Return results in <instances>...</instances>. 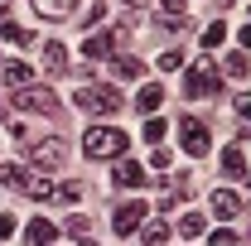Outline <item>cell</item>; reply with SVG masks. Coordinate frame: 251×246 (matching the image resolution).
I'll return each mask as SVG.
<instances>
[{"instance_id": "22", "label": "cell", "mask_w": 251, "mask_h": 246, "mask_svg": "<svg viewBox=\"0 0 251 246\" xmlns=\"http://www.w3.org/2000/svg\"><path fill=\"white\" fill-rule=\"evenodd\" d=\"M68 232H73L82 246H92V222H87V217H68Z\"/></svg>"}, {"instance_id": "24", "label": "cell", "mask_w": 251, "mask_h": 246, "mask_svg": "<svg viewBox=\"0 0 251 246\" xmlns=\"http://www.w3.org/2000/svg\"><path fill=\"white\" fill-rule=\"evenodd\" d=\"M222 39H227V25L218 20V25H208V29H203V49H218Z\"/></svg>"}, {"instance_id": "5", "label": "cell", "mask_w": 251, "mask_h": 246, "mask_svg": "<svg viewBox=\"0 0 251 246\" xmlns=\"http://www.w3.org/2000/svg\"><path fill=\"white\" fill-rule=\"evenodd\" d=\"M29 159H34V169H63L68 145L63 140H29Z\"/></svg>"}, {"instance_id": "31", "label": "cell", "mask_w": 251, "mask_h": 246, "mask_svg": "<svg viewBox=\"0 0 251 246\" xmlns=\"http://www.w3.org/2000/svg\"><path fill=\"white\" fill-rule=\"evenodd\" d=\"M10 237H15V217L0 213V242H10Z\"/></svg>"}, {"instance_id": "10", "label": "cell", "mask_w": 251, "mask_h": 246, "mask_svg": "<svg viewBox=\"0 0 251 246\" xmlns=\"http://www.w3.org/2000/svg\"><path fill=\"white\" fill-rule=\"evenodd\" d=\"M116 44H121V34H92V39H82V58H106Z\"/></svg>"}, {"instance_id": "12", "label": "cell", "mask_w": 251, "mask_h": 246, "mask_svg": "<svg viewBox=\"0 0 251 246\" xmlns=\"http://www.w3.org/2000/svg\"><path fill=\"white\" fill-rule=\"evenodd\" d=\"M29 242L34 246H53V242H58V227H53L49 217H34V222H29Z\"/></svg>"}, {"instance_id": "32", "label": "cell", "mask_w": 251, "mask_h": 246, "mask_svg": "<svg viewBox=\"0 0 251 246\" xmlns=\"http://www.w3.org/2000/svg\"><path fill=\"white\" fill-rule=\"evenodd\" d=\"M159 5L169 10V20H179V15H184V0H159Z\"/></svg>"}, {"instance_id": "33", "label": "cell", "mask_w": 251, "mask_h": 246, "mask_svg": "<svg viewBox=\"0 0 251 246\" xmlns=\"http://www.w3.org/2000/svg\"><path fill=\"white\" fill-rule=\"evenodd\" d=\"M237 111H242V121L251 125V97H237Z\"/></svg>"}, {"instance_id": "1", "label": "cell", "mask_w": 251, "mask_h": 246, "mask_svg": "<svg viewBox=\"0 0 251 246\" xmlns=\"http://www.w3.org/2000/svg\"><path fill=\"white\" fill-rule=\"evenodd\" d=\"M82 154L87 159H126V130H116V125H87Z\"/></svg>"}, {"instance_id": "23", "label": "cell", "mask_w": 251, "mask_h": 246, "mask_svg": "<svg viewBox=\"0 0 251 246\" xmlns=\"http://www.w3.org/2000/svg\"><path fill=\"white\" fill-rule=\"evenodd\" d=\"M155 68H159V73H179V68H184V53L169 49V53H159V58H155Z\"/></svg>"}, {"instance_id": "2", "label": "cell", "mask_w": 251, "mask_h": 246, "mask_svg": "<svg viewBox=\"0 0 251 246\" xmlns=\"http://www.w3.org/2000/svg\"><path fill=\"white\" fill-rule=\"evenodd\" d=\"M77 106L87 116H116V111H126V97L116 87H106V82H82L77 87Z\"/></svg>"}, {"instance_id": "11", "label": "cell", "mask_w": 251, "mask_h": 246, "mask_svg": "<svg viewBox=\"0 0 251 246\" xmlns=\"http://www.w3.org/2000/svg\"><path fill=\"white\" fill-rule=\"evenodd\" d=\"M116 184L121 188H140L145 184V169H140L135 159H116Z\"/></svg>"}, {"instance_id": "14", "label": "cell", "mask_w": 251, "mask_h": 246, "mask_svg": "<svg viewBox=\"0 0 251 246\" xmlns=\"http://www.w3.org/2000/svg\"><path fill=\"white\" fill-rule=\"evenodd\" d=\"M34 10H39L44 20H63V15L77 10V0H34Z\"/></svg>"}, {"instance_id": "21", "label": "cell", "mask_w": 251, "mask_h": 246, "mask_svg": "<svg viewBox=\"0 0 251 246\" xmlns=\"http://www.w3.org/2000/svg\"><path fill=\"white\" fill-rule=\"evenodd\" d=\"M25 179H29L25 164H5V169H0V184H5V188H25Z\"/></svg>"}, {"instance_id": "19", "label": "cell", "mask_w": 251, "mask_h": 246, "mask_svg": "<svg viewBox=\"0 0 251 246\" xmlns=\"http://www.w3.org/2000/svg\"><path fill=\"white\" fill-rule=\"evenodd\" d=\"M0 77H5V82H10V87H29V63H5V68H0Z\"/></svg>"}, {"instance_id": "9", "label": "cell", "mask_w": 251, "mask_h": 246, "mask_svg": "<svg viewBox=\"0 0 251 246\" xmlns=\"http://www.w3.org/2000/svg\"><path fill=\"white\" fill-rule=\"evenodd\" d=\"M159 106H164V87H159V82H145V87L135 92V111H145V116H155Z\"/></svg>"}, {"instance_id": "34", "label": "cell", "mask_w": 251, "mask_h": 246, "mask_svg": "<svg viewBox=\"0 0 251 246\" xmlns=\"http://www.w3.org/2000/svg\"><path fill=\"white\" fill-rule=\"evenodd\" d=\"M242 49L251 53V25H242Z\"/></svg>"}, {"instance_id": "17", "label": "cell", "mask_w": 251, "mask_h": 246, "mask_svg": "<svg viewBox=\"0 0 251 246\" xmlns=\"http://www.w3.org/2000/svg\"><path fill=\"white\" fill-rule=\"evenodd\" d=\"M222 169H227L232 179L247 174V154H242V145H227V150H222Z\"/></svg>"}, {"instance_id": "18", "label": "cell", "mask_w": 251, "mask_h": 246, "mask_svg": "<svg viewBox=\"0 0 251 246\" xmlns=\"http://www.w3.org/2000/svg\"><path fill=\"white\" fill-rule=\"evenodd\" d=\"M111 68H116V77H126V82H135V77H145V63L140 58H111Z\"/></svg>"}, {"instance_id": "29", "label": "cell", "mask_w": 251, "mask_h": 246, "mask_svg": "<svg viewBox=\"0 0 251 246\" xmlns=\"http://www.w3.org/2000/svg\"><path fill=\"white\" fill-rule=\"evenodd\" d=\"M208 246H237V232H227V227H218V232L208 237Z\"/></svg>"}, {"instance_id": "35", "label": "cell", "mask_w": 251, "mask_h": 246, "mask_svg": "<svg viewBox=\"0 0 251 246\" xmlns=\"http://www.w3.org/2000/svg\"><path fill=\"white\" fill-rule=\"evenodd\" d=\"M126 5H150V0H126Z\"/></svg>"}, {"instance_id": "13", "label": "cell", "mask_w": 251, "mask_h": 246, "mask_svg": "<svg viewBox=\"0 0 251 246\" xmlns=\"http://www.w3.org/2000/svg\"><path fill=\"white\" fill-rule=\"evenodd\" d=\"M222 73H227V77H237V82H247V77H251V58L237 49V53H227V58H222Z\"/></svg>"}, {"instance_id": "16", "label": "cell", "mask_w": 251, "mask_h": 246, "mask_svg": "<svg viewBox=\"0 0 251 246\" xmlns=\"http://www.w3.org/2000/svg\"><path fill=\"white\" fill-rule=\"evenodd\" d=\"M53 179H44V174H29V179H25V188H20V193H29V198H39V203H44V198H53Z\"/></svg>"}, {"instance_id": "20", "label": "cell", "mask_w": 251, "mask_h": 246, "mask_svg": "<svg viewBox=\"0 0 251 246\" xmlns=\"http://www.w3.org/2000/svg\"><path fill=\"white\" fill-rule=\"evenodd\" d=\"M140 237H145V246H164V242H169V222H159V217H155V222H145Z\"/></svg>"}, {"instance_id": "7", "label": "cell", "mask_w": 251, "mask_h": 246, "mask_svg": "<svg viewBox=\"0 0 251 246\" xmlns=\"http://www.w3.org/2000/svg\"><path fill=\"white\" fill-rule=\"evenodd\" d=\"M208 92H218V77L208 68H188L184 73V97H208Z\"/></svg>"}, {"instance_id": "28", "label": "cell", "mask_w": 251, "mask_h": 246, "mask_svg": "<svg viewBox=\"0 0 251 246\" xmlns=\"http://www.w3.org/2000/svg\"><path fill=\"white\" fill-rule=\"evenodd\" d=\"M145 140H164V121H159V116H150V121H145Z\"/></svg>"}, {"instance_id": "27", "label": "cell", "mask_w": 251, "mask_h": 246, "mask_svg": "<svg viewBox=\"0 0 251 246\" xmlns=\"http://www.w3.org/2000/svg\"><path fill=\"white\" fill-rule=\"evenodd\" d=\"M53 198H63V203H77V198H82V184H58V188H53Z\"/></svg>"}, {"instance_id": "26", "label": "cell", "mask_w": 251, "mask_h": 246, "mask_svg": "<svg viewBox=\"0 0 251 246\" xmlns=\"http://www.w3.org/2000/svg\"><path fill=\"white\" fill-rule=\"evenodd\" d=\"M5 39H10L15 49H25V44H29V29H25V25H5Z\"/></svg>"}, {"instance_id": "4", "label": "cell", "mask_w": 251, "mask_h": 246, "mask_svg": "<svg viewBox=\"0 0 251 246\" xmlns=\"http://www.w3.org/2000/svg\"><path fill=\"white\" fill-rule=\"evenodd\" d=\"M179 135H184V150L193 154V159H203V154L213 150V135H208V125L198 121V116H184V121H179Z\"/></svg>"}, {"instance_id": "25", "label": "cell", "mask_w": 251, "mask_h": 246, "mask_svg": "<svg viewBox=\"0 0 251 246\" xmlns=\"http://www.w3.org/2000/svg\"><path fill=\"white\" fill-rule=\"evenodd\" d=\"M179 232H184V237H203V213H188L184 222H179Z\"/></svg>"}, {"instance_id": "15", "label": "cell", "mask_w": 251, "mask_h": 246, "mask_svg": "<svg viewBox=\"0 0 251 246\" xmlns=\"http://www.w3.org/2000/svg\"><path fill=\"white\" fill-rule=\"evenodd\" d=\"M44 68H49V73H68V49L49 39V44H44Z\"/></svg>"}, {"instance_id": "3", "label": "cell", "mask_w": 251, "mask_h": 246, "mask_svg": "<svg viewBox=\"0 0 251 246\" xmlns=\"http://www.w3.org/2000/svg\"><path fill=\"white\" fill-rule=\"evenodd\" d=\"M15 106H20V111H39V116H53V111H58V97L49 92V87H20V92H15Z\"/></svg>"}, {"instance_id": "6", "label": "cell", "mask_w": 251, "mask_h": 246, "mask_svg": "<svg viewBox=\"0 0 251 246\" xmlns=\"http://www.w3.org/2000/svg\"><path fill=\"white\" fill-rule=\"evenodd\" d=\"M145 213H150V208H145V203H135V198H130V203H121V208L111 213V227H116V237H135V232L145 227Z\"/></svg>"}, {"instance_id": "8", "label": "cell", "mask_w": 251, "mask_h": 246, "mask_svg": "<svg viewBox=\"0 0 251 246\" xmlns=\"http://www.w3.org/2000/svg\"><path fill=\"white\" fill-rule=\"evenodd\" d=\"M208 208H213V217H222V222H232V217H242V198H237L232 188H218V193L208 198Z\"/></svg>"}, {"instance_id": "30", "label": "cell", "mask_w": 251, "mask_h": 246, "mask_svg": "<svg viewBox=\"0 0 251 246\" xmlns=\"http://www.w3.org/2000/svg\"><path fill=\"white\" fill-rule=\"evenodd\" d=\"M150 164H155V169H169V164H174V154H169V150H164V145H159V150L150 154Z\"/></svg>"}]
</instances>
